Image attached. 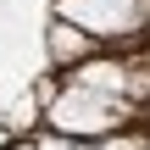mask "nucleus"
<instances>
[{
  "instance_id": "1",
  "label": "nucleus",
  "mask_w": 150,
  "mask_h": 150,
  "mask_svg": "<svg viewBox=\"0 0 150 150\" xmlns=\"http://www.w3.org/2000/svg\"><path fill=\"white\" fill-rule=\"evenodd\" d=\"M56 128H67V134H100V128H111V122H122V106L111 100V95H100V89H72L56 111Z\"/></svg>"
},
{
  "instance_id": "3",
  "label": "nucleus",
  "mask_w": 150,
  "mask_h": 150,
  "mask_svg": "<svg viewBox=\"0 0 150 150\" xmlns=\"http://www.w3.org/2000/svg\"><path fill=\"white\" fill-rule=\"evenodd\" d=\"M106 150H145V145H139V139H111Z\"/></svg>"
},
{
  "instance_id": "2",
  "label": "nucleus",
  "mask_w": 150,
  "mask_h": 150,
  "mask_svg": "<svg viewBox=\"0 0 150 150\" xmlns=\"http://www.w3.org/2000/svg\"><path fill=\"white\" fill-rule=\"evenodd\" d=\"M150 0H78V17L95 28V33H122L145 17Z\"/></svg>"
}]
</instances>
